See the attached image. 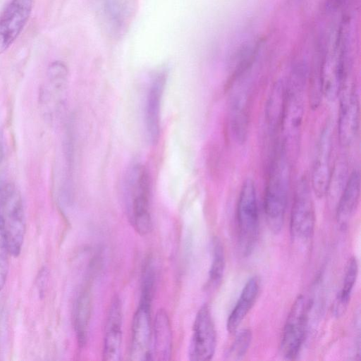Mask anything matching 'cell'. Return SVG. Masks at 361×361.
Segmentation results:
<instances>
[{"label":"cell","mask_w":361,"mask_h":361,"mask_svg":"<svg viewBox=\"0 0 361 361\" xmlns=\"http://www.w3.org/2000/svg\"><path fill=\"white\" fill-rule=\"evenodd\" d=\"M291 158L278 144L269 166L264 196V211L270 230L281 231L284 221L290 183Z\"/></svg>","instance_id":"obj_1"},{"label":"cell","mask_w":361,"mask_h":361,"mask_svg":"<svg viewBox=\"0 0 361 361\" xmlns=\"http://www.w3.org/2000/svg\"><path fill=\"white\" fill-rule=\"evenodd\" d=\"M305 75L294 73L287 85V98L279 130L280 144L292 159L298 149L305 118Z\"/></svg>","instance_id":"obj_2"},{"label":"cell","mask_w":361,"mask_h":361,"mask_svg":"<svg viewBox=\"0 0 361 361\" xmlns=\"http://www.w3.org/2000/svg\"><path fill=\"white\" fill-rule=\"evenodd\" d=\"M126 195L130 220L135 231L146 235L152 227L149 211L150 182L147 170L141 164H134L127 173Z\"/></svg>","instance_id":"obj_3"},{"label":"cell","mask_w":361,"mask_h":361,"mask_svg":"<svg viewBox=\"0 0 361 361\" xmlns=\"http://www.w3.org/2000/svg\"><path fill=\"white\" fill-rule=\"evenodd\" d=\"M259 209L254 181L247 178L242 184L236 207L238 245L243 256L253 251L259 235Z\"/></svg>","instance_id":"obj_4"},{"label":"cell","mask_w":361,"mask_h":361,"mask_svg":"<svg viewBox=\"0 0 361 361\" xmlns=\"http://www.w3.org/2000/svg\"><path fill=\"white\" fill-rule=\"evenodd\" d=\"M0 196L10 255L16 257L21 252L25 233L23 200L18 190L11 183L0 188Z\"/></svg>","instance_id":"obj_5"},{"label":"cell","mask_w":361,"mask_h":361,"mask_svg":"<svg viewBox=\"0 0 361 361\" xmlns=\"http://www.w3.org/2000/svg\"><path fill=\"white\" fill-rule=\"evenodd\" d=\"M315 209L312 188L305 178L295 188L290 217V233L298 241H307L313 235L315 227Z\"/></svg>","instance_id":"obj_6"},{"label":"cell","mask_w":361,"mask_h":361,"mask_svg":"<svg viewBox=\"0 0 361 361\" xmlns=\"http://www.w3.org/2000/svg\"><path fill=\"white\" fill-rule=\"evenodd\" d=\"M308 303L302 295H298L288 314L280 342L279 350L286 360H295L305 341L307 322Z\"/></svg>","instance_id":"obj_7"},{"label":"cell","mask_w":361,"mask_h":361,"mask_svg":"<svg viewBox=\"0 0 361 361\" xmlns=\"http://www.w3.org/2000/svg\"><path fill=\"white\" fill-rule=\"evenodd\" d=\"M333 144L331 126L326 123L318 140L310 181L312 190L319 198L328 194L334 171L332 165Z\"/></svg>","instance_id":"obj_8"},{"label":"cell","mask_w":361,"mask_h":361,"mask_svg":"<svg viewBox=\"0 0 361 361\" xmlns=\"http://www.w3.org/2000/svg\"><path fill=\"white\" fill-rule=\"evenodd\" d=\"M216 346V334L209 306L203 305L198 310L193 324L189 346V359L192 361L209 360Z\"/></svg>","instance_id":"obj_9"},{"label":"cell","mask_w":361,"mask_h":361,"mask_svg":"<svg viewBox=\"0 0 361 361\" xmlns=\"http://www.w3.org/2000/svg\"><path fill=\"white\" fill-rule=\"evenodd\" d=\"M338 97V138L341 145L347 147L354 142L359 130V96L355 86L344 84Z\"/></svg>","instance_id":"obj_10"},{"label":"cell","mask_w":361,"mask_h":361,"mask_svg":"<svg viewBox=\"0 0 361 361\" xmlns=\"http://www.w3.org/2000/svg\"><path fill=\"white\" fill-rule=\"evenodd\" d=\"M33 0H11L0 16V54L15 42L25 26Z\"/></svg>","instance_id":"obj_11"},{"label":"cell","mask_w":361,"mask_h":361,"mask_svg":"<svg viewBox=\"0 0 361 361\" xmlns=\"http://www.w3.org/2000/svg\"><path fill=\"white\" fill-rule=\"evenodd\" d=\"M251 104V90L237 82L230 94L228 123L233 139L243 143L247 138Z\"/></svg>","instance_id":"obj_12"},{"label":"cell","mask_w":361,"mask_h":361,"mask_svg":"<svg viewBox=\"0 0 361 361\" xmlns=\"http://www.w3.org/2000/svg\"><path fill=\"white\" fill-rule=\"evenodd\" d=\"M150 307L151 303L140 301L134 314L130 348L132 360H149L152 356L150 350Z\"/></svg>","instance_id":"obj_13"},{"label":"cell","mask_w":361,"mask_h":361,"mask_svg":"<svg viewBox=\"0 0 361 361\" xmlns=\"http://www.w3.org/2000/svg\"><path fill=\"white\" fill-rule=\"evenodd\" d=\"M167 73L161 69L156 72L149 82L145 104V126L147 137L156 144L160 133V106L166 82Z\"/></svg>","instance_id":"obj_14"},{"label":"cell","mask_w":361,"mask_h":361,"mask_svg":"<svg viewBox=\"0 0 361 361\" xmlns=\"http://www.w3.org/2000/svg\"><path fill=\"white\" fill-rule=\"evenodd\" d=\"M122 343V308L115 296L107 315L103 347V360L118 361L121 358Z\"/></svg>","instance_id":"obj_15"},{"label":"cell","mask_w":361,"mask_h":361,"mask_svg":"<svg viewBox=\"0 0 361 361\" xmlns=\"http://www.w3.org/2000/svg\"><path fill=\"white\" fill-rule=\"evenodd\" d=\"M360 197V175L354 169L346 181L338 201L336 216L338 225L345 228L354 216Z\"/></svg>","instance_id":"obj_16"},{"label":"cell","mask_w":361,"mask_h":361,"mask_svg":"<svg viewBox=\"0 0 361 361\" xmlns=\"http://www.w3.org/2000/svg\"><path fill=\"white\" fill-rule=\"evenodd\" d=\"M259 281L256 276L250 278L245 284L238 300L227 319L226 329L230 334L237 331L254 306L259 295Z\"/></svg>","instance_id":"obj_17"},{"label":"cell","mask_w":361,"mask_h":361,"mask_svg":"<svg viewBox=\"0 0 361 361\" xmlns=\"http://www.w3.org/2000/svg\"><path fill=\"white\" fill-rule=\"evenodd\" d=\"M172 340L169 316L164 310L160 309L157 312L154 324V355L157 360L171 359Z\"/></svg>","instance_id":"obj_18"},{"label":"cell","mask_w":361,"mask_h":361,"mask_svg":"<svg viewBox=\"0 0 361 361\" xmlns=\"http://www.w3.org/2000/svg\"><path fill=\"white\" fill-rule=\"evenodd\" d=\"M287 98V85L278 81L272 87L265 105V121L271 132L280 128Z\"/></svg>","instance_id":"obj_19"},{"label":"cell","mask_w":361,"mask_h":361,"mask_svg":"<svg viewBox=\"0 0 361 361\" xmlns=\"http://www.w3.org/2000/svg\"><path fill=\"white\" fill-rule=\"evenodd\" d=\"M102 16L108 29L118 34L123 29L127 18L126 0H99Z\"/></svg>","instance_id":"obj_20"},{"label":"cell","mask_w":361,"mask_h":361,"mask_svg":"<svg viewBox=\"0 0 361 361\" xmlns=\"http://www.w3.org/2000/svg\"><path fill=\"white\" fill-rule=\"evenodd\" d=\"M91 307L90 293L85 290L78 298L74 310V326L78 343L81 346L87 341Z\"/></svg>","instance_id":"obj_21"},{"label":"cell","mask_w":361,"mask_h":361,"mask_svg":"<svg viewBox=\"0 0 361 361\" xmlns=\"http://www.w3.org/2000/svg\"><path fill=\"white\" fill-rule=\"evenodd\" d=\"M358 274V263L356 257L349 259L345 268L341 289L335 304V312L341 314L347 308Z\"/></svg>","instance_id":"obj_22"},{"label":"cell","mask_w":361,"mask_h":361,"mask_svg":"<svg viewBox=\"0 0 361 361\" xmlns=\"http://www.w3.org/2000/svg\"><path fill=\"white\" fill-rule=\"evenodd\" d=\"M225 270V254L219 238L212 240V259L209 271L208 283L212 288L217 287L222 281Z\"/></svg>","instance_id":"obj_23"},{"label":"cell","mask_w":361,"mask_h":361,"mask_svg":"<svg viewBox=\"0 0 361 361\" xmlns=\"http://www.w3.org/2000/svg\"><path fill=\"white\" fill-rule=\"evenodd\" d=\"M252 338L250 329H244L236 335L233 343L227 350L225 357L228 360H241L247 352Z\"/></svg>","instance_id":"obj_24"},{"label":"cell","mask_w":361,"mask_h":361,"mask_svg":"<svg viewBox=\"0 0 361 361\" xmlns=\"http://www.w3.org/2000/svg\"><path fill=\"white\" fill-rule=\"evenodd\" d=\"M9 248L3 213L0 207V291L4 288L9 269Z\"/></svg>","instance_id":"obj_25"},{"label":"cell","mask_w":361,"mask_h":361,"mask_svg":"<svg viewBox=\"0 0 361 361\" xmlns=\"http://www.w3.org/2000/svg\"><path fill=\"white\" fill-rule=\"evenodd\" d=\"M49 82L56 90H61L65 85L68 75L66 65L61 61H54L50 64L47 70Z\"/></svg>","instance_id":"obj_26"},{"label":"cell","mask_w":361,"mask_h":361,"mask_svg":"<svg viewBox=\"0 0 361 361\" xmlns=\"http://www.w3.org/2000/svg\"><path fill=\"white\" fill-rule=\"evenodd\" d=\"M345 0H329L326 4V7L329 9H334L340 6Z\"/></svg>","instance_id":"obj_27"}]
</instances>
